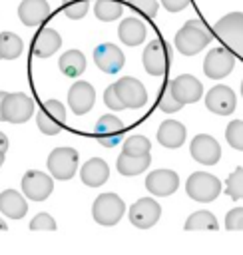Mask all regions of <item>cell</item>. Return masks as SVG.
<instances>
[{"label":"cell","mask_w":243,"mask_h":255,"mask_svg":"<svg viewBox=\"0 0 243 255\" xmlns=\"http://www.w3.org/2000/svg\"><path fill=\"white\" fill-rule=\"evenodd\" d=\"M58 66L66 76L74 78V76H80L86 70V58H84V54L80 50H68L66 54L60 56Z\"/></svg>","instance_id":"obj_27"},{"label":"cell","mask_w":243,"mask_h":255,"mask_svg":"<svg viewBox=\"0 0 243 255\" xmlns=\"http://www.w3.org/2000/svg\"><path fill=\"white\" fill-rule=\"evenodd\" d=\"M161 4L167 12H179L189 4V0H161Z\"/></svg>","instance_id":"obj_40"},{"label":"cell","mask_w":243,"mask_h":255,"mask_svg":"<svg viewBox=\"0 0 243 255\" xmlns=\"http://www.w3.org/2000/svg\"><path fill=\"white\" fill-rule=\"evenodd\" d=\"M211 42V32L201 20H189L175 34V46L183 56H195Z\"/></svg>","instance_id":"obj_1"},{"label":"cell","mask_w":243,"mask_h":255,"mask_svg":"<svg viewBox=\"0 0 243 255\" xmlns=\"http://www.w3.org/2000/svg\"><path fill=\"white\" fill-rule=\"evenodd\" d=\"M104 104H106L108 108H112V110H123V108H125V106H123V102L120 100V96H118V92H116V86H114V84L104 92Z\"/></svg>","instance_id":"obj_39"},{"label":"cell","mask_w":243,"mask_h":255,"mask_svg":"<svg viewBox=\"0 0 243 255\" xmlns=\"http://www.w3.org/2000/svg\"><path fill=\"white\" fill-rule=\"evenodd\" d=\"M127 4L147 18H155L157 14V0H127Z\"/></svg>","instance_id":"obj_36"},{"label":"cell","mask_w":243,"mask_h":255,"mask_svg":"<svg viewBox=\"0 0 243 255\" xmlns=\"http://www.w3.org/2000/svg\"><path fill=\"white\" fill-rule=\"evenodd\" d=\"M122 10H123V4L120 0H96L94 4V14L102 22L118 20L122 16Z\"/></svg>","instance_id":"obj_28"},{"label":"cell","mask_w":243,"mask_h":255,"mask_svg":"<svg viewBox=\"0 0 243 255\" xmlns=\"http://www.w3.org/2000/svg\"><path fill=\"white\" fill-rule=\"evenodd\" d=\"M157 141L169 149L179 147L185 141V126L175 120H165L157 129Z\"/></svg>","instance_id":"obj_24"},{"label":"cell","mask_w":243,"mask_h":255,"mask_svg":"<svg viewBox=\"0 0 243 255\" xmlns=\"http://www.w3.org/2000/svg\"><path fill=\"white\" fill-rule=\"evenodd\" d=\"M22 40L20 36L12 34V32H0V58L4 60H14L22 54Z\"/></svg>","instance_id":"obj_29"},{"label":"cell","mask_w":243,"mask_h":255,"mask_svg":"<svg viewBox=\"0 0 243 255\" xmlns=\"http://www.w3.org/2000/svg\"><path fill=\"white\" fill-rule=\"evenodd\" d=\"M233 70V54L227 48H213L203 62V72L207 78L221 80Z\"/></svg>","instance_id":"obj_14"},{"label":"cell","mask_w":243,"mask_h":255,"mask_svg":"<svg viewBox=\"0 0 243 255\" xmlns=\"http://www.w3.org/2000/svg\"><path fill=\"white\" fill-rule=\"evenodd\" d=\"M66 122V108L58 100H48L36 116V124L44 135H56L62 131Z\"/></svg>","instance_id":"obj_7"},{"label":"cell","mask_w":243,"mask_h":255,"mask_svg":"<svg viewBox=\"0 0 243 255\" xmlns=\"http://www.w3.org/2000/svg\"><path fill=\"white\" fill-rule=\"evenodd\" d=\"M94 133H96V139L106 145V147H114L116 143L122 141V133H123V124L120 118L112 116V114H106L102 116L96 126H94Z\"/></svg>","instance_id":"obj_15"},{"label":"cell","mask_w":243,"mask_h":255,"mask_svg":"<svg viewBox=\"0 0 243 255\" xmlns=\"http://www.w3.org/2000/svg\"><path fill=\"white\" fill-rule=\"evenodd\" d=\"M18 16L26 26L44 24L50 18V4L46 0H22L18 8Z\"/></svg>","instance_id":"obj_20"},{"label":"cell","mask_w":243,"mask_h":255,"mask_svg":"<svg viewBox=\"0 0 243 255\" xmlns=\"http://www.w3.org/2000/svg\"><path fill=\"white\" fill-rule=\"evenodd\" d=\"M80 177L86 185L90 187H100L102 183H106V179L110 177V167L102 157H92L84 163V167L80 169Z\"/></svg>","instance_id":"obj_23"},{"label":"cell","mask_w":243,"mask_h":255,"mask_svg":"<svg viewBox=\"0 0 243 255\" xmlns=\"http://www.w3.org/2000/svg\"><path fill=\"white\" fill-rule=\"evenodd\" d=\"M145 34H147V28L145 24L139 20V18H123L118 26V36L120 40L125 44V46H137L145 40Z\"/></svg>","instance_id":"obj_21"},{"label":"cell","mask_w":243,"mask_h":255,"mask_svg":"<svg viewBox=\"0 0 243 255\" xmlns=\"http://www.w3.org/2000/svg\"><path fill=\"white\" fill-rule=\"evenodd\" d=\"M149 147H151L149 139L145 135H137V133L129 135L123 141V153H127V155H145V153H149Z\"/></svg>","instance_id":"obj_31"},{"label":"cell","mask_w":243,"mask_h":255,"mask_svg":"<svg viewBox=\"0 0 243 255\" xmlns=\"http://www.w3.org/2000/svg\"><path fill=\"white\" fill-rule=\"evenodd\" d=\"M48 169L56 179H72L78 169V151L72 147H56L48 155Z\"/></svg>","instance_id":"obj_8"},{"label":"cell","mask_w":243,"mask_h":255,"mask_svg":"<svg viewBox=\"0 0 243 255\" xmlns=\"http://www.w3.org/2000/svg\"><path fill=\"white\" fill-rule=\"evenodd\" d=\"M213 30L227 48H231L237 56L243 58V12L225 14L215 22Z\"/></svg>","instance_id":"obj_2"},{"label":"cell","mask_w":243,"mask_h":255,"mask_svg":"<svg viewBox=\"0 0 243 255\" xmlns=\"http://www.w3.org/2000/svg\"><path fill=\"white\" fill-rule=\"evenodd\" d=\"M96 90L90 82H76L68 92V104L76 116H84L94 108Z\"/></svg>","instance_id":"obj_19"},{"label":"cell","mask_w":243,"mask_h":255,"mask_svg":"<svg viewBox=\"0 0 243 255\" xmlns=\"http://www.w3.org/2000/svg\"><path fill=\"white\" fill-rule=\"evenodd\" d=\"M0 211L10 219H22L28 211V203L18 191L4 189L0 193Z\"/></svg>","instance_id":"obj_25"},{"label":"cell","mask_w":243,"mask_h":255,"mask_svg":"<svg viewBox=\"0 0 243 255\" xmlns=\"http://www.w3.org/2000/svg\"><path fill=\"white\" fill-rule=\"evenodd\" d=\"M125 213V203L116 193H102L92 205V215L100 225H116Z\"/></svg>","instance_id":"obj_4"},{"label":"cell","mask_w":243,"mask_h":255,"mask_svg":"<svg viewBox=\"0 0 243 255\" xmlns=\"http://www.w3.org/2000/svg\"><path fill=\"white\" fill-rule=\"evenodd\" d=\"M145 187L149 193H153L157 197L171 195L179 187V175L173 169H153L145 177Z\"/></svg>","instance_id":"obj_16"},{"label":"cell","mask_w":243,"mask_h":255,"mask_svg":"<svg viewBox=\"0 0 243 255\" xmlns=\"http://www.w3.org/2000/svg\"><path fill=\"white\" fill-rule=\"evenodd\" d=\"M0 229H2V231L6 229V221H4V219H0Z\"/></svg>","instance_id":"obj_43"},{"label":"cell","mask_w":243,"mask_h":255,"mask_svg":"<svg viewBox=\"0 0 243 255\" xmlns=\"http://www.w3.org/2000/svg\"><path fill=\"white\" fill-rule=\"evenodd\" d=\"M6 149H8V137H6V135H4L2 131H0V151L4 153Z\"/></svg>","instance_id":"obj_41"},{"label":"cell","mask_w":243,"mask_h":255,"mask_svg":"<svg viewBox=\"0 0 243 255\" xmlns=\"http://www.w3.org/2000/svg\"><path fill=\"white\" fill-rule=\"evenodd\" d=\"M2 163H4V153L0 151V167H2Z\"/></svg>","instance_id":"obj_44"},{"label":"cell","mask_w":243,"mask_h":255,"mask_svg":"<svg viewBox=\"0 0 243 255\" xmlns=\"http://www.w3.org/2000/svg\"><path fill=\"white\" fill-rule=\"evenodd\" d=\"M34 114V100L26 96L24 92L6 94L2 104V122L10 124H22Z\"/></svg>","instance_id":"obj_6"},{"label":"cell","mask_w":243,"mask_h":255,"mask_svg":"<svg viewBox=\"0 0 243 255\" xmlns=\"http://www.w3.org/2000/svg\"><path fill=\"white\" fill-rule=\"evenodd\" d=\"M54 189V181L48 173L38 171V169H28L22 177V191L26 199L32 201H44Z\"/></svg>","instance_id":"obj_9"},{"label":"cell","mask_w":243,"mask_h":255,"mask_svg":"<svg viewBox=\"0 0 243 255\" xmlns=\"http://www.w3.org/2000/svg\"><path fill=\"white\" fill-rule=\"evenodd\" d=\"M157 106H159V110L165 112V114H173V112L181 110V104L173 98V94H171V90H169V84H165V86L161 88V92H159V96H157Z\"/></svg>","instance_id":"obj_35"},{"label":"cell","mask_w":243,"mask_h":255,"mask_svg":"<svg viewBox=\"0 0 243 255\" xmlns=\"http://www.w3.org/2000/svg\"><path fill=\"white\" fill-rule=\"evenodd\" d=\"M185 191L193 201H213L221 193V181L207 171H195L185 181Z\"/></svg>","instance_id":"obj_3"},{"label":"cell","mask_w":243,"mask_h":255,"mask_svg":"<svg viewBox=\"0 0 243 255\" xmlns=\"http://www.w3.org/2000/svg\"><path fill=\"white\" fill-rule=\"evenodd\" d=\"M30 229L32 231H54L56 229V221L52 215L48 213H38L34 215V219L30 221Z\"/></svg>","instance_id":"obj_37"},{"label":"cell","mask_w":243,"mask_h":255,"mask_svg":"<svg viewBox=\"0 0 243 255\" xmlns=\"http://www.w3.org/2000/svg\"><path fill=\"white\" fill-rule=\"evenodd\" d=\"M219 225H217V219L211 211H195L187 217L185 221V229L191 231V229H211L215 231Z\"/></svg>","instance_id":"obj_30"},{"label":"cell","mask_w":243,"mask_h":255,"mask_svg":"<svg viewBox=\"0 0 243 255\" xmlns=\"http://www.w3.org/2000/svg\"><path fill=\"white\" fill-rule=\"evenodd\" d=\"M151 163V155H127V153H120L118 157V171L122 175H139L143 173Z\"/></svg>","instance_id":"obj_26"},{"label":"cell","mask_w":243,"mask_h":255,"mask_svg":"<svg viewBox=\"0 0 243 255\" xmlns=\"http://www.w3.org/2000/svg\"><path fill=\"white\" fill-rule=\"evenodd\" d=\"M189 151H191L193 159L203 165H215L221 157V145L217 143V139L213 135H207V133L195 135L189 143Z\"/></svg>","instance_id":"obj_13"},{"label":"cell","mask_w":243,"mask_h":255,"mask_svg":"<svg viewBox=\"0 0 243 255\" xmlns=\"http://www.w3.org/2000/svg\"><path fill=\"white\" fill-rule=\"evenodd\" d=\"M4 98H6V92H0V120H2V104H4Z\"/></svg>","instance_id":"obj_42"},{"label":"cell","mask_w":243,"mask_h":255,"mask_svg":"<svg viewBox=\"0 0 243 255\" xmlns=\"http://www.w3.org/2000/svg\"><path fill=\"white\" fill-rule=\"evenodd\" d=\"M225 227L229 231L233 229H243V207H235L225 215Z\"/></svg>","instance_id":"obj_38"},{"label":"cell","mask_w":243,"mask_h":255,"mask_svg":"<svg viewBox=\"0 0 243 255\" xmlns=\"http://www.w3.org/2000/svg\"><path fill=\"white\" fill-rule=\"evenodd\" d=\"M225 137L233 149L243 151V120H233L225 129Z\"/></svg>","instance_id":"obj_34"},{"label":"cell","mask_w":243,"mask_h":255,"mask_svg":"<svg viewBox=\"0 0 243 255\" xmlns=\"http://www.w3.org/2000/svg\"><path fill=\"white\" fill-rule=\"evenodd\" d=\"M205 106L213 114L229 116V114H233V110L237 106V98H235V94H233V90L229 86H215V88H211L207 92Z\"/></svg>","instance_id":"obj_18"},{"label":"cell","mask_w":243,"mask_h":255,"mask_svg":"<svg viewBox=\"0 0 243 255\" xmlns=\"http://www.w3.org/2000/svg\"><path fill=\"white\" fill-rule=\"evenodd\" d=\"M88 8H90V2L88 0H62V10L72 20L84 18L86 12H88Z\"/></svg>","instance_id":"obj_33"},{"label":"cell","mask_w":243,"mask_h":255,"mask_svg":"<svg viewBox=\"0 0 243 255\" xmlns=\"http://www.w3.org/2000/svg\"><path fill=\"white\" fill-rule=\"evenodd\" d=\"M60 46H62L60 34H58L54 28H42V30L36 34V38H34L32 52H34V56H38V58H48V56L56 54Z\"/></svg>","instance_id":"obj_22"},{"label":"cell","mask_w":243,"mask_h":255,"mask_svg":"<svg viewBox=\"0 0 243 255\" xmlns=\"http://www.w3.org/2000/svg\"><path fill=\"white\" fill-rule=\"evenodd\" d=\"M241 94H243V82H241Z\"/></svg>","instance_id":"obj_45"},{"label":"cell","mask_w":243,"mask_h":255,"mask_svg":"<svg viewBox=\"0 0 243 255\" xmlns=\"http://www.w3.org/2000/svg\"><path fill=\"white\" fill-rule=\"evenodd\" d=\"M225 193L231 199H243V167H237L225 181Z\"/></svg>","instance_id":"obj_32"},{"label":"cell","mask_w":243,"mask_h":255,"mask_svg":"<svg viewBox=\"0 0 243 255\" xmlns=\"http://www.w3.org/2000/svg\"><path fill=\"white\" fill-rule=\"evenodd\" d=\"M161 215V207L153 197H141L129 207V221L137 229H149L157 223Z\"/></svg>","instance_id":"obj_10"},{"label":"cell","mask_w":243,"mask_h":255,"mask_svg":"<svg viewBox=\"0 0 243 255\" xmlns=\"http://www.w3.org/2000/svg\"><path fill=\"white\" fill-rule=\"evenodd\" d=\"M169 84V90L173 94V98L183 106V104H193L197 100H201V94H203V86L201 82L191 76V74H181L177 78H173Z\"/></svg>","instance_id":"obj_11"},{"label":"cell","mask_w":243,"mask_h":255,"mask_svg":"<svg viewBox=\"0 0 243 255\" xmlns=\"http://www.w3.org/2000/svg\"><path fill=\"white\" fill-rule=\"evenodd\" d=\"M171 64V50L161 38H153L143 50V68L151 76H163Z\"/></svg>","instance_id":"obj_5"},{"label":"cell","mask_w":243,"mask_h":255,"mask_svg":"<svg viewBox=\"0 0 243 255\" xmlns=\"http://www.w3.org/2000/svg\"><path fill=\"white\" fill-rule=\"evenodd\" d=\"M114 86H116V92H118V96H120V100L123 102L125 108L137 110L147 102V92H145L143 84L139 80L131 78V76H123Z\"/></svg>","instance_id":"obj_12"},{"label":"cell","mask_w":243,"mask_h":255,"mask_svg":"<svg viewBox=\"0 0 243 255\" xmlns=\"http://www.w3.org/2000/svg\"><path fill=\"white\" fill-rule=\"evenodd\" d=\"M94 62L96 66L106 74H116L123 68L125 56L116 44H100L94 50Z\"/></svg>","instance_id":"obj_17"}]
</instances>
